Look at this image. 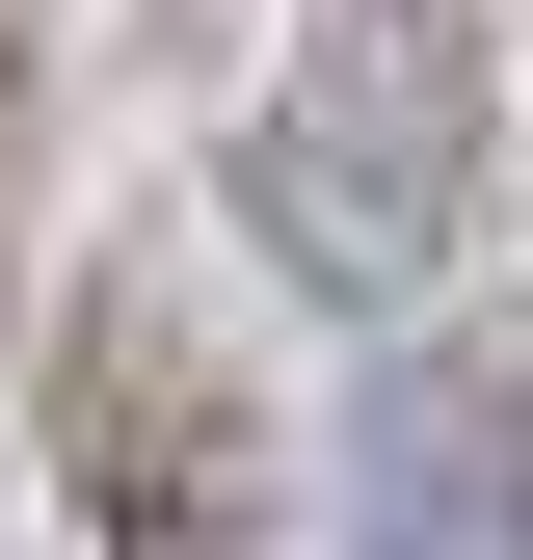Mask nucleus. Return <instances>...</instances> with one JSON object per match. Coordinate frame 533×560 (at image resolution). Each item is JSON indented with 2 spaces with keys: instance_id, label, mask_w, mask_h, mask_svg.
Wrapping results in <instances>:
<instances>
[{
  "instance_id": "obj_1",
  "label": "nucleus",
  "mask_w": 533,
  "mask_h": 560,
  "mask_svg": "<svg viewBox=\"0 0 533 560\" xmlns=\"http://www.w3.org/2000/svg\"><path fill=\"white\" fill-rule=\"evenodd\" d=\"M481 187H507L481 0H320L294 81H266V133H240V241L294 267V294H347V320H427L453 267H481Z\"/></svg>"
},
{
  "instance_id": "obj_3",
  "label": "nucleus",
  "mask_w": 533,
  "mask_h": 560,
  "mask_svg": "<svg viewBox=\"0 0 533 560\" xmlns=\"http://www.w3.org/2000/svg\"><path fill=\"white\" fill-rule=\"evenodd\" d=\"M347 508H374V560H533V374H507L481 320H400L374 347Z\"/></svg>"
},
{
  "instance_id": "obj_2",
  "label": "nucleus",
  "mask_w": 533,
  "mask_h": 560,
  "mask_svg": "<svg viewBox=\"0 0 533 560\" xmlns=\"http://www.w3.org/2000/svg\"><path fill=\"white\" fill-rule=\"evenodd\" d=\"M27 454L107 560H294V454H266V374L214 347L187 241H107L27 347Z\"/></svg>"
},
{
  "instance_id": "obj_4",
  "label": "nucleus",
  "mask_w": 533,
  "mask_h": 560,
  "mask_svg": "<svg viewBox=\"0 0 533 560\" xmlns=\"http://www.w3.org/2000/svg\"><path fill=\"white\" fill-rule=\"evenodd\" d=\"M27 133H54V0H0V294H27Z\"/></svg>"
}]
</instances>
